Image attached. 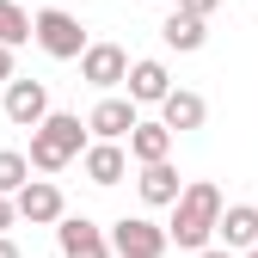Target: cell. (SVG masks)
<instances>
[{
  "label": "cell",
  "mask_w": 258,
  "mask_h": 258,
  "mask_svg": "<svg viewBox=\"0 0 258 258\" xmlns=\"http://www.w3.org/2000/svg\"><path fill=\"white\" fill-rule=\"evenodd\" d=\"M172 209V221H166V240L178 246V252H197V246H209L215 240V215H221V190L209 184V178H190L178 197L166 203Z\"/></svg>",
  "instance_id": "obj_1"
},
{
  "label": "cell",
  "mask_w": 258,
  "mask_h": 258,
  "mask_svg": "<svg viewBox=\"0 0 258 258\" xmlns=\"http://www.w3.org/2000/svg\"><path fill=\"white\" fill-rule=\"evenodd\" d=\"M92 136H86V123L74 117V111H49L37 129H31V172H61V166H74L80 160V148H86Z\"/></svg>",
  "instance_id": "obj_2"
},
{
  "label": "cell",
  "mask_w": 258,
  "mask_h": 258,
  "mask_svg": "<svg viewBox=\"0 0 258 258\" xmlns=\"http://www.w3.org/2000/svg\"><path fill=\"white\" fill-rule=\"evenodd\" d=\"M31 43H37L49 61H74L86 49V25L74 13H61V7H43L37 19H31Z\"/></svg>",
  "instance_id": "obj_3"
},
{
  "label": "cell",
  "mask_w": 258,
  "mask_h": 258,
  "mask_svg": "<svg viewBox=\"0 0 258 258\" xmlns=\"http://www.w3.org/2000/svg\"><path fill=\"white\" fill-rule=\"evenodd\" d=\"M105 240H111V258H166V246H172L154 215H117Z\"/></svg>",
  "instance_id": "obj_4"
},
{
  "label": "cell",
  "mask_w": 258,
  "mask_h": 258,
  "mask_svg": "<svg viewBox=\"0 0 258 258\" xmlns=\"http://www.w3.org/2000/svg\"><path fill=\"white\" fill-rule=\"evenodd\" d=\"M13 209H19V221H31V228H55V221L68 215V197H61L55 178H25L13 190Z\"/></svg>",
  "instance_id": "obj_5"
},
{
  "label": "cell",
  "mask_w": 258,
  "mask_h": 258,
  "mask_svg": "<svg viewBox=\"0 0 258 258\" xmlns=\"http://www.w3.org/2000/svg\"><path fill=\"white\" fill-rule=\"evenodd\" d=\"M136 117H142V105L129 99V92H105V99L86 111V136L92 142H123L129 129H136Z\"/></svg>",
  "instance_id": "obj_6"
},
{
  "label": "cell",
  "mask_w": 258,
  "mask_h": 258,
  "mask_svg": "<svg viewBox=\"0 0 258 258\" xmlns=\"http://www.w3.org/2000/svg\"><path fill=\"white\" fill-rule=\"evenodd\" d=\"M74 61H80V80L99 86V92H117L123 74H129V49H123V43H86Z\"/></svg>",
  "instance_id": "obj_7"
},
{
  "label": "cell",
  "mask_w": 258,
  "mask_h": 258,
  "mask_svg": "<svg viewBox=\"0 0 258 258\" xmlns=\"http://www.w3.org/2000/svg\"><path fill=\"white\" fill-rule=\"evenodd\" d=\"M0 111H7V123H19V129H37L43 117H49V86L43 80H7V99H0Z\"/></svg>",
  "instance_id": "obj_8"
},
{
  "label": "cell",
  "mask_w": 258,
  "mask_h": 258,
  "mask_svg": "<svg viewBox=\"0 0 258 258\" xmlns=\"http://www.w3.org/2000/svg\"><path fill=\"white\" fill-rule=\"evenodd\" d=\"M55 246H61V258H111L105 228L86 221V215H61V221H55Z\"/></svg>",
  "instance_id": "obj_9"
},
{
  "label": "cell",
  "mask_w": 258,
  "mask_h": 258,
  "mask_svg": "<svg viewBox=\"0 0 258 258\" xmlns=\"http://www.w3.org/2000/svg\"><path fill=\"white\" fill-rule=\"evenodd\" d=\"M80 172L99 184V190L123 184V178H129V154H123V142H86V148H80Z\"/></svg>",
  "instance_id": "obj_10"
},
{
  "label": "cell",
  "mask_w": 258,
  "mask_h": 258,
  "mask_svg": "<svg viewBox=\"0 0 258 258\" xmlns=\"http://www.w3.org/2000/svg\"><path fill=\"white\" fill-rule=\"evenodd\" d=\"M172 129L160 123V117H136V129H129L123 136V154L136 160V166H148V160H172Z\"/></svg>",
  "instance_id": "obj_11"
},
{
  "label": "cell",
  "mask_w": 258,
  "mask_h": 258,
  "mask_svg": "<svg viewBox=\"0 0 258 258\" xmlns=\"http://www.w3.org/2000/svg\"><path fill=\"white\" fill-rule=\"evenodd\" d=\"M160 123H166L172 136H190V129L209 123V99H203V92H190V86H172L166 99H160Z\"/></svg>",
  "instance_id": "obj_12"
},
{
  "label": "cell",
  "mask_w": 258,
  "mask_h": 258,
  "mask_svg": "<svg viewBox=\"0 0 258 258\" xmlns=\"http://www.w3.org/2000/svg\"><path fill=\"white\" fill-rule=\"evenodd\" d=\"M123 92L136 105H160L172 92V74H166V61L160 55H142V61H129V74H123Z\"/></svg>",
  "instance_id": "obj_13"
},
{
  "label": "cell",
  "mask_w": 258,
  "mask_h": 258,
  "mask_svg": "<svg viewBox=\"0 0 258 258\" xmlns=\"http://www.w3.org/2000/svg\"><path fill=\"white\" fill-rule=\"evenodd\" d=\"M160 37H166V49H178V55H197V49L209 43V19H203V13L172 7V13H166V25H160Z\"/></svg>",
  "instance_id": "obj_14"
},
{
  "label": "cell",
  "mask_w": 258,
  "mask_h": 258,
  "mask_svg": "<svg viewBox=\"0 0 258 258\" xmlns=\"http://www.w3.org/2000/svg\"><path fill=\"white\" fill-rule=\"evenodd\" d=\"M215 234H221V246H228V252H246V246L258 240V209H252V203H221Z\"/></svg>",
  "instance_id": "obj_15"
},
{
  "label": "cell",
  "mask_w": 258,
  "mask_h": 258,
  "mask_svg": "<svg viewBox=\"0 0 258 258\" xmlns=\"http://www.w3.org/2000/svg\"><path fill=\"white\" fill-rule=\"evenodd\" d=\"M136 190H142V203H148V209H166L184 184H178V172H172V160H148V166L136 172Z\"/></svg>",
  "instance_id": "obj_16"
},
{
  "label": "cell",
  "mask_w": 258,
  "mask_h": 258,
  "mask_svg": "<svg viewBox=\"0 0 258 258\" xmlns=\"http://www.w3.org/2000/svg\"><path fill=\"white\" fill-rule=\"evenodd\" d=\"M0 43H7V49L31 43V7H25V0H0Z\"/></svg>",
  "instance_id": "obj_17"
},
{
  "label": "cell",
  "mask_w": 258,
  "mask_h": 258,
  "mask_svg": "<svg viewBox=\"0 0 258 258\" xmlns=\"http://www.w3.org/2000/svg\"><path fill=\"white\" fill-rule=\"evenodd\" d=\"M31 178V160L19 154V148H0V190H7V197H13V190Z\"/></svg>",
  "instance_id": "obj_18"
},
{
  "label": "cell",
  "mask_w": 258,
  "mask_h": 258,
  "mask_svg": "<svg viewBox=\"0 0 258 258\" xmlns=\"http://www.w3.org/2000/svg\"><path fill=\"white\" fill-rule=\"evenodd\" d=\"M13 221H19V209H13V197H7V190H0V234H7Z\"/></svg>",
  "instance_id": "obj_19"
},
{
  "label": "cell",
  "mask_w": 258,
  "mask_h": 258,
  "mask_svg": "<svg viewBox=\"0 0 258 258\" xmlns=\"http://www.w3.org/2000/svg\"><path fill=\"white\" fill-rule=\"evenodd\" d=\"M178 7H184V13H203V19H209V13L221 7V0H178Z\"/></svg>",
  "instance_id": "obj_20"
},
{
  "label": "cell",
  "mask_w": 258,
  "mask_h": 258,
  "mask_svg": "<svg viewBox=\"0 0 258 258\" xmlns=\"http://www.w3.org/2000/svg\"><path fill=\"white\" fill-rule=\"evenodd\" d=\"M190 258H240V252H228V246H197Z\"/></svg>",
  "instance_id": "obj_21"
},
{
  "label": "cell",
  "mask_w": 258,
  "mask_h": 258,
  "mask_svg": "<svg viewBox=\"0 0 258 258\" xmlns=\"http://www.w3.org/2000/svg\"><path fill=\"white\" fill-rule=\"evenodd\" d=\"M7 80H13V49L0 43V86H7Z\"/></svg>",
  "instance_id": "obj_22"
},
{
  "label": "cell",
  "mask_w": 258,
  "mask_h": 258,
  "mask_svg": "<svg viewBox=\"0 0 258 258\" xmlns=\"http://www.w3.org/2000/svg\"><path fill=\"white\" fill-rule=\"evenodd\" d=\"M0 258H25V252H19V240H13V234H0Z\"/></svg>",
  "instance_id": "obj_23"
},
{
  "label": "cell",
  "mask_w": 258,
  "mask_h": 258,
  "mask_svg": "<svg viewBox=\"0 0 258 258\" xmlns=\"http://www.w3.org/2000/svg\"><path fill=\"white\" fill-rule=\"evenodd\" d=\"M246 258H258V240H252V246H246Z\"/></svg>",
  "instance_id": "obj_24"
},
{
  "label": "cell",
  "mask_w": 258,
  "mask_h": 258,
  "mask_svg": "<svg viewBox=\"0 0 258 258\" xmlns=\"http://www.w3.org/2000/svg\"><path fill=\"white\" fill-rule=\"evenodd\" d=\"M25 7H31V0H25Z\"/></svg>",
  "instance_id": "obj_25"
}]
</instances>
